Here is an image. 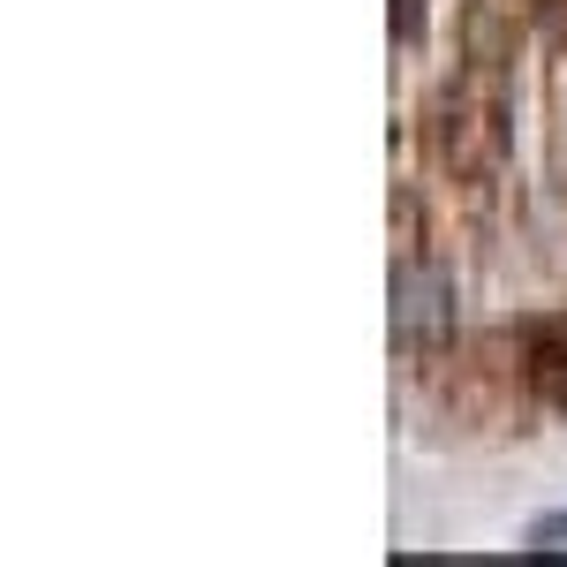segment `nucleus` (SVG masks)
Returning <instances> with one entry per match:
<instances>
[{"label":"nucleus","instance_id":"1","mask_svg":"<svg viewBox=\"0 0 567 567\" xmlns=\"http://www.w3.org/2000/svg\"><path fill=\"white\" fill-rule=\"evenodd\" d=\"M393 341H401L409 355L454 341V280H446L439 265L409 258L401 272H393Z\"/></svg>","mask_w":567,"mask_h":567},{"label":"nucleus","instance_id":"2","mask_svg":"<svg viewBox=\"0 0 567 567\" xmlns=\"http://www.w3.org/2000/svg\"><path fill=\"white\" fill-rule=\"evenodd\" d=\"M529 371H537V393H545L553 409H567V318L537 333V349H529Z\"/></svg>","mask_w":567,"mask_h":567}]
</instances>
